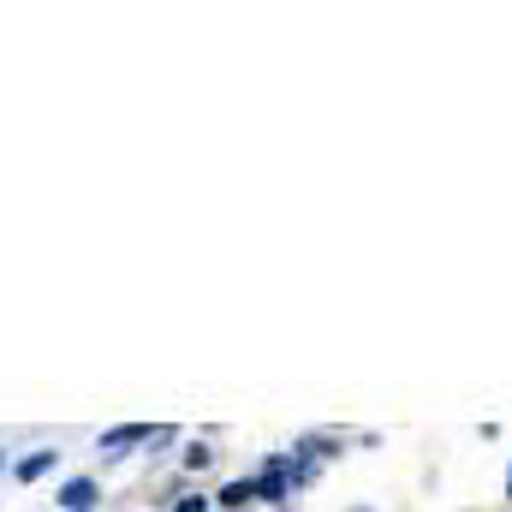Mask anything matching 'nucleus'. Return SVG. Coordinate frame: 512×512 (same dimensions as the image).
<instances>
[{
	"label": "nucleus",
	"mask_w": 512,
	"mask_h": 512,
	"mask_svg": "<svg viewBox=\"0 0 512 512\" xmlns=\"http://www.w3.org/2000/svg\"><path fill=\"white\" fill-rule=\"evenodd\" d=\"M60 507L66 512H90L96 507V483H90V477H72V483L60 489Z\"/></svg>",
	"instance_id": "nucleus-1"
},
{
	"label": "nucleus",
	"mask_w": 512,
	"mask_h": 512,
	"mask_svg": "<svg viewBox=\"0 0 512 512\" xmlns=\"http://www.w3.org/2000/svg\"><path fill=\"white\" fill-rule=\"evenodd\" d=\"M149 441V429L143 423H126V429H108L102 435V453H126V447H143Z\"/></svg>",
	"instance_id": "nucleus-2"
},
{
	"label": "nucleus",
	"mask_w": 512,
	"mask_h": 512,
	"mask_svg": "<svg viewBox=\"0 0 512 512\" xmlns=\"http://www.w3.org/2000/svg\"><path fill=\"white\" fill-rule=\"evenodd\" d=\"M54 465H60V453H30V459H18L12 477H18V483H36V477H48Z\"/></svg>",
	"instance_id": "nucleus-3"
},
{
	"label": "nucleus",
	"mask_w": 512,
	"mask_h": 512,
	"mask_svg": "<svg viewBox=\"0 0 512 512\" xmlns=\"http://www.w3.org/2000/svg\"><path fill=\"white\" fill-rule=\"evenodd\" d=\"M215 501H221L227 512H245V507L256 501V477H245V483H227V489H221Z\"/></svg>",
	"instance_id": "nucleus-4"
},
{
	"label": "nucleus",
	"mask_w": 512,
	"mask_h": 512,
	"mask_svg": "<svg viewBox=\"0 0 512 512\" xmlns=\"http://www.w3.org/2000/svg\"><path fill=\"white\" fill-rule=\"evenodd\" d=\"M209 459H215V453H209V447H185V465H191V471H203V465H209Z\"/></svg>",
	"instance_id": "nucleus-5"
},
{
	"label": "nucleus",
	"mask_w": 512,
	"mask_h": 512,
	"mask_svg": "<svg viewBox=\"0 0 512 512\" xmlns=\"http://www.w3.org/2000/svg\"><path fill=\"white\" fill-rule=\"evenodd\" d=\"M179 512H209V501H203V495H185V501H179Z\"/></svg>",
	"instance_id": "nucleus-6"
},
{
	"label": "nucleus",
	"mask_w": 512,
	"mask_h": 512,
	"mask_svg": "<svg viewBox=\"0 0 512 512\" xmlns=\"http://www.w3.org/2000/svg\"><path fill=\"white\" fill-rule=\"evenodd\" d=\"M507 495H512V471H507Z\"/></svg>",
	"instance_id": "nucleus-7"
}]
</instances>
